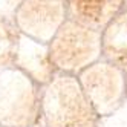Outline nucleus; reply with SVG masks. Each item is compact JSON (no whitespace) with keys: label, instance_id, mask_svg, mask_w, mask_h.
Masks as SVG:
<instances>
[]
</instances>
